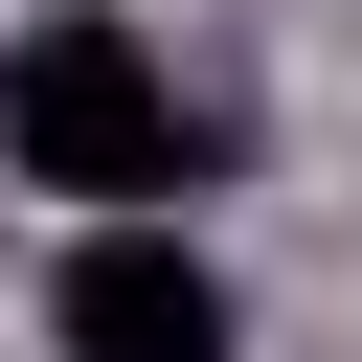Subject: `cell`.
<instances>
[{"mask_svg": "<svg viewBox=\"0 0 362 362\" xmlns=\"http://www.w3.org/2000/svg\"><path fill=\"white\" fill-rule=\"evenodd\" d=\"M0 181H45V204H90V226H181L204 113H181V68H158L113 0H45V23L0 45Z\"/></svg>", "mask_w": 362, "mask_h": 362, "instance_id": "obj_1", "label": "cell"}, {"mask_svg": "<svg viewBox=\"0 0 362 362\" xmlns=\"http://www.w3.org/2000/svg\"><path fill=\"white\" fill-rule=\"evenodd\" d=\"M45 339H68V362H249V317H226V272H204L181 226H68Z\"/></svg>", "mask_w": 362, "mask_h": 362, "instance_id": "obj_2", "label": "cell"}]
</instances>
